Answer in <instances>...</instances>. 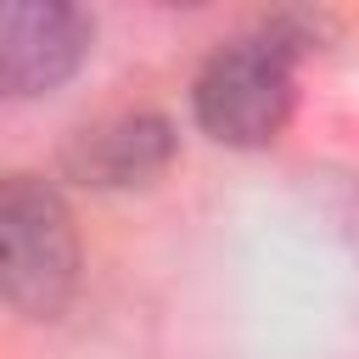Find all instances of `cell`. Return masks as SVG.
Returning a JSON list of instances; mask_svg holds the SVG:
<instances>
[{
  "label": "cell",
  "mask_w": 359,
  "mask_h": 359,
  "mask_svg": "<svg viewBox=\"0 0 359 359\" xmlns=\"http://www.w3.org/2000/svg\"><path fill=\"white\" fill-rule=\"evenodd\" d=\"M309 45L314 34L303 17H269L264 28L224 39L191 84L202 135L219 146H269L292 118V67Z\"/></svg>",
  "instance_id": "6da1fadb"
},
{
  "label": "cell",
  "mask_w": 359,
  "mask_h": 359,
  "mask_svg": "<svg viewBox=\"0 0 359 359\" xmlns=\"http://www.w3.org/2000/svg\"><path fill=\"white\" fill-rule=\"evenodd\" d=\"M79 280V236L62 191L34 174L0 185V292L17 314L50 320L67 309Z\"/></svg>",
  "instance_id": "7a4b0ae2"
},
{
  "label": "cell",
  "mask_w": 359,
  "mask_h": 359,
  "mask_svg": "<svg viewBox=\"0 0 359 359\" xmlns=\"http://www.w3.org/2000/svg\"><path fill=\"white\" fill-rule=\"evenodd\" d=\"M90 50V17L62 0H11L0 11V84L28 101L73 79Z\"/></svg>",
  "instance_id": "3957f363"
},
{
  "label": "cell",
  "mask_w": 359,
  "mask_h": 359,
  "mask_svg": "<svg viewBox=\"0 0 359 359\" xmlns=\"http://www.w3.org/2000/svg\"><path fill=\"white\" fill-rule=\"evenodd\" d=\"M174 157V123L163 112H118L62 140V174L90 191H129L163 174Z\"/></svg>",
  "instance_id": "277c9868"
}]
</instances>
